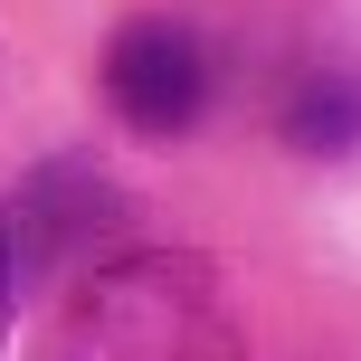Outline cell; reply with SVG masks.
Segmentation results:
<instances>
[{
  "mask_svg": "<svg viewBox=\"0 0 361 361\" xmlns=\"http://www.w3.org/2000/svg\"><path fill=\"white\" fill-rule=\"evenodd\" d=\"M48 361H247V343L200 257H133L76 295Z\"/></svg>",
  "mask_w": 361,
  "mask_h": 361,
  "instance_id": "6da1fadb",
  "label": "cell"
},
{
  "mask_svg": "<svg viewBox=\"0 0 361 361\" xmlns=\"http://www.w3.org/2000/svg\"><path fill=\"white\" fill-rule=\"evenodd\" d=\"M105 105L124 114L133 133H190L200 105H209V57H200V38L180 29V19H133V29H114L105 48Z\"/></svg>",
  "mask_w": 361,
  "mask_h": 361,
  "instance_id": "7a4b0ae2",
  "label": "cell"
},
{
  "mask_svg": "<svg viewBox=\"0 0 361 361\" xmlns=\"http://www.w3.org/2000/svg\"><path fill=\"white\" fill-rule=\"evenodd\" d=\"M286 133H295L305 152L361 143V86H305V95H295V114H286Z\"/></svg>",
  "mask_w": 361,
  "mask_h": 361,
  "instance_id": "3957f363",
  "label": "cell"
},
{
  "mask_svg": "<svg viewBox=\"0 0 361 361\" xmlns=\"http://www.w3.org/2000/svg\"><path fill=\"white\" fill-rule=\"evenodd\" d=\"M19 276H29V267H19V238H10V209H0V324H10V295H19Z\"/></svg>",
  "mask_w": 361,
  "mask_h": 361,
  "instance_id": "277c9868",
  "label": "cell"
}]
</instances>
